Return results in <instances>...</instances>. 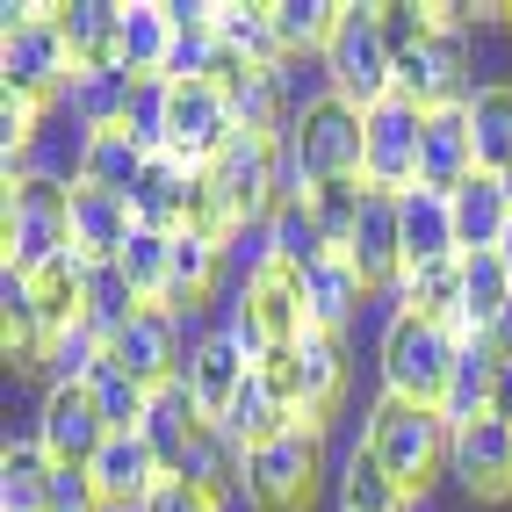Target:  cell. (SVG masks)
<instances>
[{
  "label": "cell",
  "instance_id": "1",
  "mask_svg": "<svg viewBox=\"0 0 512 512\" xmlns=\"http://www.w3.org/2000/svg\"><path fill=\"white\" fill-rule=\"evenodd\" d=\"M65 253H73V181H58V174L8 181V202H0V267L37 282Z\"/></svg>",
  "mask_w": 512,
  "mask_h": 512
},
{
  "label": "cell",
  "instance_id": "2",
  "mask_svg": "<svg viewBox=\"0 0 512 512\" xmlns=\"http://www.w3.org/2000/svg\"><path fill=\"white\" fill-rule=\"evenodd\" d=\"M368 166V116L347 109L339 94L311 101L296 123H289V138H282V174H289V195H311L325 181H354Z\"/></svg>",
  "mask_w": 512,
  "mask_h": 512
},
{
  "label": "cell",
  "instance_id": "3",
  "mask_svg": "<svg viewBox=\"0 0 512 512\" xmlns=\"http://www.w3.org/2000/svg\"><path fill=\"white\" fill-rule=\"evenodd\" d=\"M361 448L383 462V469H390L412 498H426V491H433V476H448L455 426L440 419V412H426V404H397V397H383V404L368 412Z\"/></svg>",
  "mask_w": 512,
  "mask_h": 512
},
{
  "label": "cell",
  "instance_id": "4",
  "mask_svg": "<svg viewBox=\"0 0 512 512\" xmlns=\"http://www.w3.org/2000/svg\"><path fill=\"white\" fill-rule=\"evenodd\" d=\"M73 73H80V58L65 51L58 15L51 8H8V22H0V94L51 109V101H65Z\"/></svg>",
  "mask_w": 512,
  "mask_h": 512
},
{
  "label": "cell",
  "instance_id": "5",
  "mask_svg": "<svg viewBox=\"0 0 512 512\" xmlns=\"http://www.w3.org/2000/svg\"><path fill=\"white\" fill-rule=\"evenodd\" d=\"M455 354H462V332L455 325H433L419 311H397L383 325V397L440 412L448 375H455Z\"/></svg>",
  "mask_w": 512,
  "mask_h": 512
},
{
  "label": "cell",
  "instance_id": "6",
  "mask_svg": "<svg viewBox=\"0 0 512 512\" xmlns=\"http://www.w3.org/2000/svg\"><path fill=\"white\" fill-rule=\"evenodd\" d=\"M325 94H339L347 109H383L397 94V58L383 44V22H375L368 0H339V29L325 44Z\"/></svg>",
  "mask_w": 512,
  "mask_h": 512
},
{
  "label": "cell",
  "instance_id": "7",
  "mask_svg": "<svg viewBox=\"0 0 512 512\" xmlns=\"http://www.w3.org/2000/svg\"><path fill=\"white\" fill-rule=\"evenodd\" d=\"M318 476H325V433L296 419L275 440L246 448V484H238V491H246L253 512H311Z\"/></svg>",
  "mask_w": 512,
  "mask_h": 512
},
{
  "label": "cell",
  "instance_id": "8",
  "mask_svg": "<svg viewBox=\"0 0 512 512\" xmlns=\"http://www.w3.org/2000/svg\"><path fill=\"white\" fill-rule=\"evenodd\" d=\"M267 375L282 383V404H289V419L303 426H332L339 412V397H347V347H339V332H303L289 354L267 361Z\"/></svg>",
  "mask_w": 512,
  "mask_h": 512
},
{
  "label": "cell",
  "instance_id": "9",
  "mask_svg": "<svg viewBox=\"0 0 512 512\" xmlns=\"http://www.w3.org/2000/svg\"><path fill=\"white\" fill-rule=\"evenodd\" d=\"M210 174H217V188H224V210H231L238 231H246V224H267V217L282 210V195H289L282 138H231Z\"/></svg>",
  "mask_w": 512,
  "mask_h": 512
},
{
  "label": "cell",
  "instance_id": "10",
  "mask_svg": "<svg viewBox=\"0 0 512 512\" xmlns=\"http://www.w3.org/2000/svg\"><path fill=\"white\" fill-rule=\"evenodd\" d=\"M231 138H238V123H231V101H224L217 80L174 87V101H166V159H181L188 174H202V166L224 159Z\"/></svg>",
  "mask_w": 512,
  "mask_h": 512
},
{
  "label": "cell",
  "instance_id": "11",
  "mask_svg": "<svg viewBox=\"0 0 512 512\" xmlns=\"http://www.w3.org/2000/svg\"><path fill=\"white\" fill-rule=\"evenodd\" d=\"M188 347H195V339H188V318H181V311H166V303H145V311L109 339V361L130 368L145 390H166V383H181Z\"/></svg>",
  "mask_w": 512,
  "mask_h": 512
},
{
  "label": "cell",
  "instance_id": "12",
  "mask_svg": "<svg viewBox=\"0 0 512 512\" xmlns=\"http://www.w3.org/2000/svg\"><path fill=\"white\" fill-rule=\"evenodd\" d=\"M419 145H426V109L390 94L383 109H368V166H361V181L375 195L419 188Z\"/></svg>",
  "mask_w": 512,
  "mask_h": 512
},
{
  "label": "cell",
  "instance_id": "13",
  "mask_svg": "<svg viewBox=\"0 0 512 512\" xmlns=\"http://www.w3.org/2000/svg\"><path fill=\"white\" fill-rule=\"evenodd\" d=\"M101 440H109V419H101V404L87 383H58L44 390L37 404V448L58 462V469H87L101 455Z\"/></svg>",
  "mask_w": 512,
  "mask_h": 512
},
{
  "label": "cell",
  "instance_id": "14",
  "mask_svg": "<svg viewBox=\"0 0 512 512\" xmlns=\"http://www.w3.org/2000/svg\"><path fill=\"white\" fill-rule=\"evenodd\" d=\"M448 476L469 498H512V426L505 419H469L455 426V448H448Z\"/></svg>",
  "mask_w": 512,
  "mask_h": 512
},
{
  "label": "cell",
  "instance_id": "15",
  "mask_svg": "<svg viewBox=\"0 0 512 512\" xmlns=\"http://www.w3.org/2000/svg\"><path fill=\"white\" fill-rule=\"evenodd\" d=\"M368 282V296H397L404 282V231H397V195H368V217L354 224L347 253H339Z\"/></svg>",
  "mask_w": 512,
  "mask_h": 512
},
{
  "label": "cell",
  "instance_id": "16",
  "mask_svg": "<svg viewBox=\"0 0 512 512\" xmlns=\"http://www.w3.org/2000/svg\"><path fill=\"white\" fill-rule=\"evenodd\" d=\"M397 231H404V275H412V267H448V260H462L455 195H440V188H404V195H397Z\"/></svg>",
  "mask_w": 512,
  "mask_h": 512
},
{
  "label": "cell",
  "instance_id": "17",
  "mask_svg": "<svg viewBox=\"0 0 512 512\" xmlns=\"http://www.w3.org/2000/svg\"><path fill=\"white\" fill-rule=\"evenodd\" d=\"M246 375H253V361L238 354V339L231 332H202L195 347H188V368H181V383L195 390V404H202V419H224L231 412V397L246 390Z\"/></svg>",
  "mask_w": 512,
  "mask_h": 512
},
{
  "label": "cell",
  "instance_id": "18",
  "mask_svg": "<svg viewBox=\"0 0 512 512\" xmlns=\"http://www.w3.org/2000/svg\"><path fill=\"white\" fill-rule=\"evenodd\" d=\"M174 58V8L166 0H123L116 8V65L138 80H166Z\"/></svg>",
  "mask_w": 512,
  "mask_h": 512
},
{
  "label": "cell",
  "instance_id": "19",
  "mask_svg": "<svg viewBox=\"0 0 512 512\" xmlns=\"http://www.w3.org/2000/svg\"><path fill=\"white\" fill-rule=\"evenodd\" d=\"M462 181H476V138H469V101L426 116V145H419V188L455 195Z\"/></svg>",
  "mask_w": 512,
  "mask_h": 512
},
{
  "label": "cell",
  "instance_id": "20",
  "mask_svg": "<svg viewBox=\"0 0 512 512\" xmlns=\"http://www.w3.org/2000/svg\"><path fill=\"white\" fill-rule=\"evenodd\" d=\"M87 476L101 484L109 512H116V505H145V498L166 484V469H159V455L145 448V433H109V440H101V455L87 462Z\"/></svg>",
  "mask_w": 512,
  "mask_h": 512
},
{
  "label": "cell",
  "instance_id": "21",
  "mask_svg": "<svg viewBox=\"0 0 512 512\" xmlns=\"http://www.w3.org/2000/svg\"><path fill=\"white\" fill-rule=\"evenodd\" d=\"M498 368H505V347L491 332H462V354H455V375H448V397H440V419L448 426H469L491 412V390H498Z\"/></svg>",
  "mask_w": 512,
  "mask_h": 512
},
{
  "label": "cell",
  "instance_id": "22",
  "mask_svg": "<svg viewBox=\"0 0 512 512\" xmlns=\"http://www.w3.org/2000/svg\"><path fill=\"white\" fill-rule=\"evenodd\" d=\"M246 303H253V318L267 325V339H275V354H289L303 332H311V311H303V282L289 275V267L275 260H260L253 275H246Z\"/></svg>",
  "mask_w": 512,
  "mask_h": 512
},
{
  "label": "cell",
  "instance_id": "23",
  "mask_svg": "<svg viewBox=\"0 0 512 512\" xmlns=\"http://www.w3.org/2000/svg\"><path fill=\"white\" fill-rule=\"evenodd\" d=\"M130 231H138V217H130L123 195L73 181V253H80V260H123Z\"/></svg>",
  "mask_w": 512,
  "mask_h": 512
},
{
  "label": "cell",
  "instance_id": "24",
  "mask_svg": "<svg viewBox=\"0 0 512 512\" xmlns=\"http://www.w3.org/2000/svg\"><path fill=\"white\" fill-rule=\"evenodd\" d=\"M130 101H138V73H123V65H80L73 87H65V109H73V123L87 130H123Z\"/></svg>",
  "mask_w": 512,
  "mask_h": 512
},
{
  "label": "cell",
  "instance_id": "25",
  "mask_svg": "<svg viewBox=\"0 0 512 512\" xmlns=\"http://www.w3.org/2000/svg\"><path fill=\"white\" fill-rule=\"evenodd\" d=\"M210 29H217L224 58H238V65H260V73L289 65L275 22H267V8H253V0H210Z\"/></svg>",
  "mask_w": 512,
  "mask_h": 512
},
{
  "label": "cell",
  "instance_id": "26",
  "mask_svg": "<svg viewBox=\"0 0 512 512\" xmlns=\"http://www.w3.org/2000/svg\"><path fill=\"white\" fill-rule=\"evenodd\" d=\"M202 426H210V419H202V404H195V390L188 383H166V390H152V412H145V448L159 455V469L166 476H174L181 469V455L195 448V433Z\"/></svg>",
  "mask_w": 512,
  "mask_h": 512
},
{
  "label": "cell",
  "instance_id": "27",
  "mask_svg": "<svg viewBox=\"0 0 512 512\" xmlns=\"http://www.w3.org/2000/svg\"><path fill=\"white\" fill-rule=\"evenodd\" d=\"M296 282H303V311H311V332H347V318L368 303V282H361L339 253L318 260V267H303Z\"/></svg>",
  "mask_w": 512,
  "mask_h": 512
},
{
  "label": "cell",
  "instance_id": "28",
  "mask_svg": "<svg viewBox=\"0 0 512 512\" xmlns=\"http://www.w3.org/2000/svg\"><path fill=\"white\" fill-rule=\"evenodd\" d=\"M267 260L289 267V275L332 260V238H325V224H318V210H311V195H282V210L267 217Z\"/></svg>",
  "mask_w": 512,
  "mask_h": 512
},
{
  "label": "cell",
  "instance_id": "29",
  "mask_svg": "<svg viewBox=\"0 0 512 512\" xmlns=\"http://www.w3.org/2000/svg\"><path fill=\"white\" fill-rule=\"evenodd\" d=\"M145 145L130 138V130H94V138H80V188H109V195H123L130 202V188L145 181Z\"/></svg>",
  "mask_w": 512,
  "mask_h": 512
},
{
  "label": "cell",
  "instance_id": "30",
  "mask_svg": "<svg viewBox=\"0 0 512 512\" xmlns=\"http://www.w3.org/2000/svg\"><path fill=\"white\" fill-rule=\"evenodd\" d=\"M0 347H8V361H37V368H44V347H51L37 282L8 275V267H0Z\"/></svg>",
  "mask_w": 512,
  "mask_h": 512
},
{
  "label": "cell",
  "instance_id": "31",
  "mask_svg": "<svg viewBox=\"0 0 512 512\" xmlns=\"http://www.w3.org/2000/svg\"><path fill=\"white\" fill-rule=\"evenodd\" d=\"M217 275H224V238H210V231H174V282H166V311L188 318L195 303H210Z\"/></svg>",
  "mask_w": 512,
  "mask_h": 512
},
{
  "label": "cell",
  "instance_id": "32",
  "mask_svg": "<svg viewBox=\"0 0 512 512\" xmlns=\"http://www.w3.org/2000/svg\"><path fill=\"white\" fill-rule=\"evenodd\" d=\"M512 231V202L498 188V174H476L455 188V238L462 253H498V238Z\"/></svg>",
  "mask_w": 512,
  "mask_h": 512
},
{
  "label": "cell",
  "instance_id": "33",
  "mask_svg": "<svg viewBox=\"0 0 512 512\" xmlns=\"http://www.w3.org/2000/svg\"><path fill=\"white\" fill-rule=\"evenodd\" d=\"M217 426L238 440V448H260V440H275V433L296 426V419H289V404H282V383H275L267 368H253V375H246V390L231 397V412H224Z\"/></svg>",
  "mask_w": 512,
  "mask_h": 512
},
{
  "label": "cell",
  "instance_id": "34",
  "mask_svg": "<svg viewBox=\"0 0 512 512\" xmlns=\"http://www.w3.org/2000/svg\"><path fill=\"white\" fill-rule=\"evenodd\" d=\"M469 138H476V174H512V87L484 80L469 94Z\"/></svg>",
  "mask_w": 512,
  "mask_h": 512
},
{
  "label": "cell",
  "instance_id": "35",
  "mask_svg": "<svg viewBox=\"0 0 512 512\" xmlns=\"http://www.w3.org/2000/svg\"><path fill=\"white\" fill-rule=\"evenodd\" d=\"M512 303V275L498 253H462V318L455 332H491Z\"/></svg>",
  "mask_w": 512,
  "mask_h": 512
},
{
  "label": "cell",
  "instance_id": "36",
  "mask_svg": "<svg viewBox=\"0 0 512 512\" xmlns=\"http://www.w3.org/2000/svg\"><path fill=\"white\" fill-rule=\"evenodd\" d=\"M116 8L123 0H65L58 15V37L80 65H116Z\"/></svg>",
  "mask_w": 512,
  "mask_h": 512
},
{
  "label": "cell",
  "instance_id": "37",
  "mask_svg": "<svg viewBox=\"0 0 512 512\" xmlns=\"http://www.w3.org/2000/svg\"><path fill=\"white\" fill-rule=\"evenodd\" d=\"M174 476H188L195 491H210V498H224V491H238L246 484V448L224 433V426H202L195 433V448L181 455V469Z\"/></svg>",
  "mask_w": 512,
  "mask_h": 512
},
{
  "label": "cell",
  "instance_id": "38",
  "mask_svg": "<svg viewBox=\"0 0 512 512\" xmlns=\"http://www.w3.org/2000/svg\"><path fill=\"white\" fill-rule=\"evenodd\" d=\"M267 22L289 58H325L332 29H339V0H267Z\"/></svg>",
  "mask_w": 512,
  "mask_h": 512
},
{
  "label": "cell",
  "instance_id": "39",
  "mask_svg": "<svg viewBox=\"0 0 512 512\" xmlns=\"http://www.w3.org/2000/svg\"><path fill=\"white\" fill-rule=\"evenodd\" d=\"M0 512H51V455L37 440H15L0 455Z\"/></svg>",
  "mask_w": 512,
  "mask_h": 512
},
{
  "label": "cell",
  "instance_id": "40",
  "mask_svg": "<svg viewBox=\"0 0 512 512\" xmlns=\"http://www.w3.org/2000/svg\"><path fill=\"white\" fill-rule=\"evenodd\" d=\"M339 512H412V491H404L368 448H354L347 476H339Z\"/></svg>",
  "mask_w": 512,
  "mask_h": 512
},
{
  "label": "cell",
  "instance_id": "41",
  "mask_svg": "<svg viewBox=\"0 0 512 512\" xmlns=\"http://www.w3.org/2000/svg\"><path fill=\"white\" fill-rule=\"evenodd\" d=\"M138 311H145V296L123 282V267H116V260H94V267H87V303H80V318H87L101 339H116Z\"/></svg>",
  "mask_w": 512,
  "mask_h": 512
},
{
  "label": "cell",
  "instance_id": "42",
  "mask_svg": "<svg viewBox=\"0 0 512 512\" xmlns=\"http://www.w3.org/2000/svg\"><path fill=\"white\" fill-rule=\"evenodd\" d=\"M181 195H188V166L181 159H152L145 181L130 188V217L145 231H181Z\"/></svg>",
  "mask_w": 512,
  "mask_h": 512
},
{
  "label": "cell",
  "instance_id": "43",
  "mask_svg": "<svg viewBox=\"0 0 512 512\" xmlns=\"http://www.w3.org/2000/svg\"><path fill=\"white\" fill-rule=\"evenodd\" d=\"M397 311H419L433 325H455L462 318V260L448 267H412V275L397 282Z\"/></svg>",
  "mask_w": 512,
  "mask_h": 512
},
{
  "label": "cell",
  "instance_id": "44",
  "mask_svg": "<svg viewBox=\"0 0 512 512\" xmlns=\"http://www.w3.org/2000/svg\"><path fill=\"white\" fill-rule=\"evenodd\" d=\"M123 282L138 289L145 303H166V282H174V231H130V246H123Z\"/></svg>",
  "mask_w": 512,
  "mask_h": 512
},
{
  "label": "cell",
  "instance_id": "45",
  "mask_svg": "<svg viewBox=\"0 0 512 512\" xmlns=\"http://www.w3.org/2000/svg\"><path fill=\"white\" fill-rule=\"evenodd\" d=\"M109 361V339H101L87 318L80 325H65L51 347H44V390H58V383H94V368Z\"/></svg>",
  "mask_w": 512,
  "mask_h": 512
},
{
  "label": "cell",
  "instance_id": "46",
  "mask_svg": "<svg viewBox=\"0 0 512 512\" xmlns=\"http://www.w3.org/2000/svg\"><path fill=\"white\" fill-rule=\"evenodd\" d=\"M87 390H94V404H101V419H109V433H138L145 412H152V390H145L130 368H116V361H101Z\"/></svg>",
  "mask_w": 512,
  "mask_h": 512
},
{
  "label": "cell",
  "instance_id": "47",
  "mask_svg": "<svg viewBox=\"0 0 512 512\" xmlns=\"http://www.w3.org/2000/svg\"><path fill=\"white\" fill-rule=\"evenodd\" d=\"M368 181L354 174V181H325V188H311V210H318V224H325V238H332V253H347V238H354V224L368 217Z\"/></svg>",
  "mask_w": 512,
  "mask_h": 512
},
{
  "label": "cell",
  "instance_id": "48",
  "mask_svg": "<svg viewBox=\"0 0 512 512\" xmlns=\"http://www.w3.org/2000/svg\"><path fill=\"white\" fill-rule=\"evenodd\" d=\"M166 101H174L166 80H138V101H130V116H123V130L145 145V159H166Z\"/></svg>",
  "mask_w": 512,
  "mask_h": 512
},
{
  "label": "cell",
  "instance_id": "49",
  "mask_svg": "<svg viewBox=\"0 0 512 512\" xmlns=\"http://www.w3.org/2000/svg\"><path fill=\"white\" fill-rule=\"evenodd\" d=\"M375 22H383V44H390V58H404V51H426L433 44V8H419V0H383L375 8Z\"/></svg>",
  "mask_w": 512,
  "mask_h": 512
},
{
  "label": "cell",
  "instance_id": "50",
  "mask_svg": "<svg viewBox=\"0 0 512 512\" xmlns=\"http://www.w3.org/2000/svg\"><path fill=\"white\" fill-rule=\"evenodd\" d=\"M51 512H109V498H101V484L87 469H58L51 462Z\"/></svg>",
  "mask_w": 512,
  "mask_h": 512
},
{
  "label": "cell",
  "instance_id": "51",
  "mask_svg": "<svg viewBox=\"0 0 512 512\" xmlns=\"http://www.w3.org/2000/svg\"><path fill=\"white\" fill-rule=\"evenodd\" d=\"M145 512H217V498H210V491H195L188 476H166V484L145 498Z\"/></svg>",
  "mask_w": 512,
  "mask_h": 512
},
{
  "label": "cell",
  "instance_id": "52",
  "mask_svg": "<svg viewBox=\"0 0 512 512\" xmlns=\"http://www.w3.org/2000/svg\"><path fill=\"white\" fill-rule=\"evenodd\" d=\"M491 419H505V426H512V361L498 368V390H491Z\"/></svg>",
  "mask_w": 512,
  "mask_h": 512
},
{
  "label": "cell",
  "instance_id": "53",
  "mask_svg": "<svg viewBox=\"0 0 512 512\" xmlns=\"http://www.w3.org/2000/svg\"><path fill=\"white\" fill-rule=\"evenodd\" d=\"M491 339H498V347H505V361H512V303H505V318L491 325Z\"/></svg>",
  "mask_w": 512,
  "mask_h": 512
},
{
  "label": "cell",
  "instance_id": "54",
  "mask_svg": "<svg viewBox=\"0 0 512 512\" xmlns=\"http://www.w3.org/2000/svg\"><path fill=\"white\" fill-rule=\"evenodd\" d=\"M498 260H505V275H512V231H505V238H498Z\"/></svg>",
  "mask_w": 512,
  "mask_h": 512
},
{
  "label": "cell",
  "instance_id": "55",
  "mask_svg": "<svg viewBox=\"0 0 512 512\" xmlns=\"http://www.w3.org/2000/svg\"><path fill=\"white\" fill-rule=\"evenodd\" d=\"M498 188H505V202H512V174H498Z\"/></svg>",
  "mask_w": 512,
  "mask_h": 512
}]
</instances>
